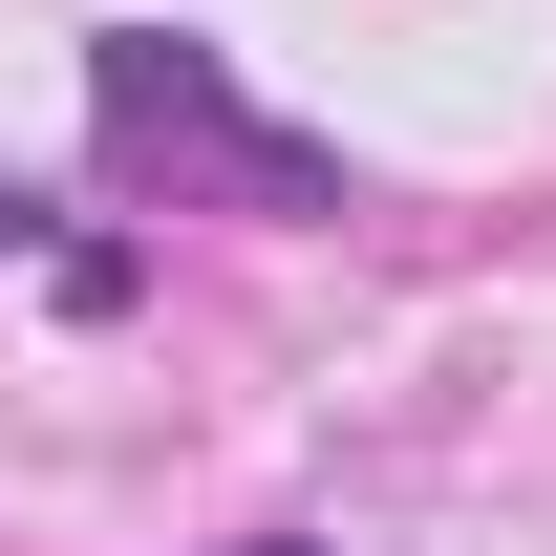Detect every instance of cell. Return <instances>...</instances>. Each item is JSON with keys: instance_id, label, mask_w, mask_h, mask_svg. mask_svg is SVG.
Segmentation results:
<instances>
[{"instance_id": "obj_1", "label": "cell", "mask_w": 556, "mask_h": 556, "mask_svg": "<svg viewBox=\"0 0 556 556\" xmlns=\"http://www.w3.org/2000/svg\"><path fill=\"white\" fill-rule=\"evenodd\" d=\"M108 150H193V172H236L257 214H321V150H278L236 86H214V43H172V22H108Z\"/></svg>"}, {"instance_id": "obj_2", "label": "cell", "mask_w": 556, "mask_h": 556, "mask_svg": "<svg viewBox=\"0 0 556 556\" xmlns=\"http://www.w3.org/2000/svg\"><path fill=\"white\" fill-rule=\"evenodd\" d=\"M257 556H321V535H257Z\"/></svg>"}]
</instances>
